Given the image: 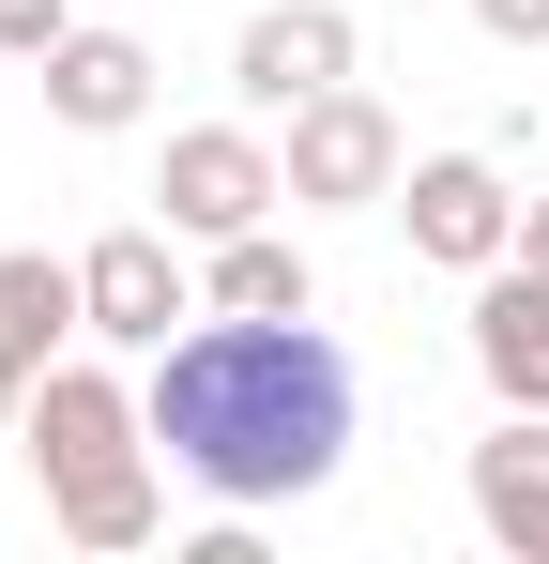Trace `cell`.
<instances>
[{
  "label": "cell",
  "instance_id": "6da1fadb",
  "mask_svg": "<svg viewBox=\"0 0 549 564\" xmlns=\"http://www.w3.org/2000/svg\"><path fill=\"white\" fill-rule=\"evenodd\" d=\"M153 458L214 503H305L352 458V351L321 321H229L198 305L169 351H153Z\"/></svg>",
  "mask_w": 549,
  "mask_h": 564
},
{
  "label": "cell",
  "instance_id": "7a4b0ae2",
  "mask_svg": "<svg viewBox=\"0 0 549 564\" xmlns=\"http://www.w3.org/2000/svg\"><path fill=\"white\" fill-rule=\"evenodd\" d=\"M15 443H31V473H46L62 550H153V534H169V488H153V397H122L107 367L62 351V367L31 381Z\"/></svg>",
  "mask_w": 549,
  "mask_h": 564
},
{
  "label": "cell",
  "instance_id": "3957f363",
  "mask_svg": "<svg viewBox=\"0 0 549 564\" xmlns=\"http://www.w3.org/2000/svg\"><path fill=\"white\" fill-rule=\"evenodd\" d=\"M274 169H290V214H381L397 169H412V138H397L381 93H305L290 138H274Z\"/></svg>",
  "mask_w": 549,
  "mask_h": 564
},
{
  "label": "cell",
  "instance_id": "277c9868",
  "mask_svg": "<svg viewBox=\"0 0 549 564\" xmlns=\"http://www.w3.org/2000/svg\"><path fill=\"white\" fill-rule=\"evenodd\" d=\"M77 290H92V336H107V351H169L183 321H198V260H183L169 214H138V229L77 245Z\"/></svg>",
  "mask_w": 549,
  "mask_h": 564
},
{
  "label": "cell",
  "instance_id": "5b68a950",
  "mask_svg": "<svg viewBox=\"0 0 549 564\" xmlns=\"http://www.w3.org/2000/svg\"><path fill=\"white\" fill-rule=\"evenodd\" d=\"M153 198H169V229H183V245L260 229L274 198H290V169H274V138H260V107H245V122H183V138H169V169H153Z\"/></svg>",
  "mask_w": 549,
  "mask_h": 564
},
{
  "label": "cell",
  "instance_id": "8992f818",
  "mask_svg": "<svg viewBox=\"0 0 549 564\" xmlns=\"http://www.w3.org/2000/svg\"><path fill=\"white\" fill-rule=\"evenodd\" d=\"M352 62H366L352 0H260V15H245V46H229V93L260 107V122H290L305 93H352Z\"/></svg>",
  "mask_w": 549,
  "mask_h": 564
},
{
  "label": "cell",
  "instance_id": "52a82bcc",
  "mask_svg": "<svg viewBox=\"0 0 549 564\" xmlns=\"http://www.w3.org/2000/svg\"><path fill=\"white\" fill-rule=\"evenodd\" d=\"M397 229H412V260H443V275H488V260H519V198L488 153H428V169H397L381 198Z\"/></svg>",
  "mask_w": 549,
  "mask_h": 564
},
{
  "label": "cell",
  "instance_id": "ba28073f",
  "mask_svg": "<svg viewBox=\"0 0 549 564\" xmlns=\"http://www.w3.org/2000/svg\"><path fill=\"white\" fill-rule=\"evenodd\" d=\"M31 77H46V122H62V138H122V122H153V46H138V31H62Z\"/></svg>",
  "mask_w": 549,
  "mask_h": 564
},
{
  "label": "cell",
  "instance_id": "9c48e42d",
  "mask_svg": "<svg viewBox=\"0 0 549 564\" xmlns=\"http://www.w3.org/2000/svg\"><path fill=\"white\" fill-rule=\"evenodd\" d=\"M473 381L504 412H549V275L535 260H488L473 275Z\"/></svg>",
  "mask_w": 549,
  "mask_h": 564
},
{
  "label": "cell",
  "instance_id": "30bf717a",
  "mask_svg": "<svg viewBox=\"0 0 549 564\" xmlns=\"http://www.w3.org/2000/svg\"><path fill=\"white\" fill-rule=\"evenodd\" d=\"M473 534L504 564H549V412H504L473 443Z\"/></svg>",
  "mask_w": 549,
  "mask_h": 564
},
{
  "label": "cell",
  "instance_id": "8fae6325",
  "mask_svg": "<svg viewBox=\"0 0 549 564\" xmlns=\"http://www.w3.org/2000/svg\"><path fill=\"white\" fill-rule=\"evenodd\" d=\"M62 336H92L77 260H46V245H0V367H15V381H46V367H62Z\"/></svg>",
  "mask_w": 549,
  "mask_h": 564
},
{
  "label": "cell",
  "instance_id": "7c38bea8",
  "mask_svg": "<svg viewBox=\"0 0 549 564\" xmlns=\"http://www.w3.org/2000/svg\"><path fill=\"white\" fill-rule=\"evenodd\" d=\"M198 305H229V321H305V305H321V275H305V245L260 214V229L198 245Z\"/></svg>",
  "mask_w": 549,
  "mask_h": 564
},
{
  "label": "cell",
  "instance_id": "4fadbf2b",
  "mask_svg": "<svg viewBox=\"0 0 549 564\" xmlns=\"http://www.w3.org/2000/svg\"><path fill=\"white\" fill-rule=\"evenodd\" d=\"M62 31H77V15H62V0H0V62H46V46H62Z\"/></svg>",
  "mask_w": 549,
  "mask_h": 564
},
{
  "label": "cell",
  "instance_id": "5bb4252c",
  "mask_svg": "<svg viewBox=\"0 0 549 564\" xmlns=\"http://www.w3.org/2000/svg\"><path fill=\"white\" fill-rule=\"evenodd\" d=\"M473 31H488V46H519V62H535V46H549V0H473Z\"/></svg>",
  "mask_w": 549,
  "mask_h": 564
},
{
  "label": "cell",
  "instance_id": "9a60e30c",
  "mask_svg": "<svg viewBox=\"0 0 549 564\" xmlns=\"http://www.w3.org/2000/svg\"><path fill=\"white\" fill-rule=\"evenodd\" d=\"M519 260H535V275H549V198H519Z\"/></svg>",
  "mask_w": 549,
  "mask_h": 564
},
{
  "label": "cell",
  "instance_id": "2e32d148",
  "mask_svg": "<svg viewBox=\"0 0 549 564\" xmlns=\"http://www.w3.org/2000/svg\"><path fill=\"white\" fill-rule=\"evenodd\" d=\"M15 412H31V381H15V367H0V427H15Z\"/></svg>",
  "mask_w": 549,
  "mask_h": 564
}]
</instances>
